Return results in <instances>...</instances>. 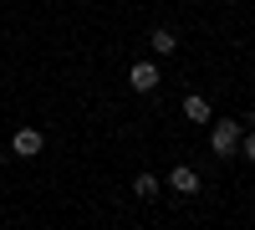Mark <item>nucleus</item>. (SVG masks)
Returning <instances> with one entry per match:
<instances>
[{
	"mask_svg": "<svg viewBox=\"0 0 255 230\" xmlns=\"http://www.w3.org/2000/svg\"><path fill=\"white\" fill-rule=\"evenodd\" d=\"M148 36H153V51H158V56H168V51L179 46V36H174V31H148Z\"/></svg>",
	"mask_w": 255,
	"mask_h": 230,
	"instance_id": "obj_6",
	"label": "nucleus"
},
{
	"mask_svg": "<svg viewBox=\"0 0 255 230\" xmlns=\"http://www.w3.org/2000/svg\"><path fill=\"white\" fill-rule=\"evenodd\" d=\"M209 149H215L220 159H230V154L240 149V123L235 118H220L215 128H209Z\"/></svg>",
	"mask_w": 255,
	"mask_h": 230,
	"instance_id": "obj_1",
	"label": "nucleus"
},
{
	"mask_svg": "<svg viewBox=\"0 0 255 230\" xmlns=\"http://www.w3.org/2000/svg\"><path fill=\"white\" fill-rule=\"evenodd\" d=\"M158 67H153V61H133V67H128V87H133V92H153L158 87Z\"/></svg>",
	"mask_w": 255,
	"mask_h": 230,
	"instance_id": "obj_2",
	"label": "nucleus"
},
{
	"mask_svg": "<svg viewBox=\"0 0 255 230\" xmlns=\"http://www.w3.org/2000/svg\"><path fill=\"white\" fill-rule=\"evenodd\" d=\"M240 154H245V159L255 164V133H240Z\"/></svg>",
	"mask_w": 255,
	"mask_h": 230,
	"instance_id": "obj_8",
	"label": "nucleus"
},
{
	"mask_svg": "<svg viewBox=\"0 0 255 230\" xmlns=\"http://www.w3.org/2000/svg\"><path fill=\"white\" fill-rule=\"evenodd\" d=\"M133 195L153 200V195H158V179H153V174H138V179H133Z\"/></svg>",
	"mask_w": 255,
	"mask_h": 230,
	"instance_id": "obj_7",
	"label": "nucleus"
},
{
	"mask_svg": "<svg viewBox=\"0 0 255 230\" xmlns=\"http://www.w3.org/2000/svg\"><path fill=\"white\" fill-rule=\"evenodd\" d=\"M250 123H255V108H250Z\"/></svg>",
	"mask_w": 255,
	"mask_h": 230,
	"instance_id": "obj_9",
	"label": "nucleus"
},
{
	"mask_svg": "<svg viewBox=\"0 0 255 230\" xmlns=\"http://www.w3.org/2000/svg\"><path fill=\"white\" fill-rule=\"evenodd\" d=\"M41 143H46V138H41L36 128H20V133L10 138V149H15L20 159H36V154H41Z\"/></svg>",
	"mask_w": 255,
	"mask_h": 230,
	"instance_id": "obj_3",
	"label": "nucleus"
},
{
	"mask_svg": "<svg viewBox=\"0 0 255 230\" xmlns=\"http://www.w3.org/2000/svg\"><path fill=\"white\" fill-rule=\"evenodd\" d=\"M168 184H174V190H179V195H199V174H194V169H189V164H179V169H174V174H168Z\"/></svg>",
	"mask_w": 255,
	"mask_h": 230,
	"instance_id": "obj_5",
	"label": "nucleus"
},
{
	"mask_svg": "<svg viewBox=\"0 0 255 230\" xmlns=\"http://www.w3.org/2000/svg\"><path fill=\"white\" fill-rule=\"evenodd\" d=\"M184 118H189V123H209V118H215V108H209V97L189 92V97H184Z\"/></svg>",
	"mask_w": 255,
	"mask_h": 230,
	"instance_id": "obj_4",
	"label": "nucleus"
}]
</instances>
